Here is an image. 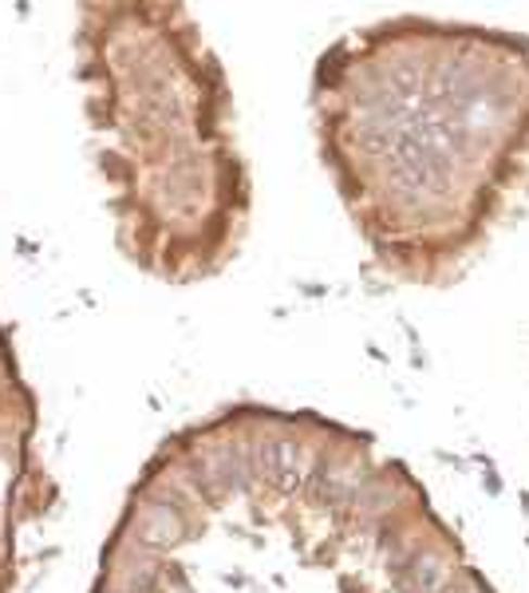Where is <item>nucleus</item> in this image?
<instances>
[{"label": "nucleus", "instance_id": "f257e3e1", "mask_svg": "<svg viewBox=\"0 0 529 593\" xmlns=\"http://www.w3.org/2000/svg\"><path fill=\"white\" fill-rule=\"evenodd\" d=\"M186 539H190L186 510L163 503V499H151V494L135 506V518H130V542H135V546L163 554V550L182 546Z\"/></svg>", "mask_w": 529, "mask_h": 593}]
</instances>
